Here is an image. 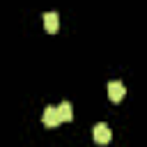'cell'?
Returning a JSON list of instances; mask_svg holds the SVG:
<instances>
[{
  "label": "cell",
  "instance_id": "cell-1",
  "mask_svg": "<svg viewBox=\"0 0 147 147\" xmlns=\"http://www.w3.org/2000/svg\"><path fill=\"white\" fill-rule=\"evenodd\" d=\"M92 136H94V142H99V145H106V142H110V138H113L110 126H108L106 122H99V124L92 129Z\"/></svg>",
  "mask_w": 147,
  "mask_h": 147
},
{
  "label": "cell",
  "instance_id": "cell-2",
  "mask_svg": "<svg viewBox=\"0 0 147 147\" xmlns=\"http://www.w3.org/2000/svg\"><path fill=\"white\" fill-rule=\"evenodd\" d=\"M124 94H126L124 83H119V80H110V83H108V99H110V101L119 103V101L124 99Z\"/></svg>",
  "mask_w": 147,
  "mask_h": 147
},
{
  "label": "cell",
  "instance_id": "cell-3",
  "mask_svg": "<svg viewBox=\"0 0 147 147\" xmlns=\"http://www.w3.org/2000/svg\"><path fill=\"white\" fill-rule=\"evenodd\" d=\"M41 122H44L48 129H55V126H60L62 122H60L57 108H55V106H46V108H44V115H41Z\"/></svg>",
  "mask_w": 147,
  "mask_h": 147
},
{
  "label": "cell",
  "instance_id": "cell-4",
  "mask_svg": "<svg viewBox=\"0 0 147 147\" xmlns=\"http://www.w3.org/2000/svg\"><path fill=\"white\" fill-rule=\"evenodd\" d=\"M44 28H46V32L55 34V32L60 30V16H57L55 11H48V14H44Z\"/></svg>",
  "mask_w": 147,
  "mask_h": 147
},
{
  "label": "cell",
  "instance_id": "cell-5",
  "mask_svg": "<svg viewBox=\"0 0 147 147\" xmlns=\"http://www.w3.org/2000/svg\"><path fill=\"white\" fill-rule=\"evenodd\" d=\"M57 115H60V122H71V119H74L71 103H69V101H62V103L57 106Z\"/></svg>",
  "mask_w": 147,
  "mask_h": 147
}]
</instances>
